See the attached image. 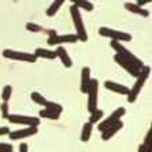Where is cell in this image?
Instances as JSON below:
<instances>
[{
  "label": "cell",
  "instance_id": "obj_24",
  "mask_svg": "<svg viewBox=\"0 0 152 152\" xmlns=\"http://www.w3.org/2000/svg\"><path fill=\"white\" fill-rule=\"evenodd\" d=\"M11 95H12V87L11 86H6L1 92V98H3V102H8L10 98H11Z\"/></svg>",
  "mask_w": 152,
  "mask_h": 152
},
{
  "label": "cell",
  "instance_id": "obj_9",
  "mask_svg": "<svg viewBox=\"0 0 152 152\" xmlns=\"http://www.w3.org/2000/svg\"><path fill=\"white\" fill-rule=\"evenodd\" d=\"M114 60H115V63H117L118 65L122 66L124 69L126 71L129 75H132L133 77H137V76H139V73H140V71H141V69H140V68H137V66L134 65V64H133L130 60H128V58L122 57L121 54H118V53L114 56Z\"/></svg>",
  "mask_w": 152,
  "mask_h": 152
},
{
  "label": "cell",
  "instance_id": "obj_6",
  "mask_svg": "<svg viewBox=\"0 0 152 152\" xmlns=\"http://www.w3.org/2000/svg\"><path fill=\"white\" fill-rule=\"evenodd\" d=\"M7 120L11 124H18V125H26V126H38L39 125V118L30 117V115H20V114H8Z\"/></svg>",
  "mask_w": 152,
  "mask_h": 152
},
{
  "label": "cell",
  "instance_id": "obj_17",
  "mask_svg": "<svg viewBox=\"0 0 152 152\" xmlns=\"http://www.w3.org/2000/svg\"><path fill=\"white\" fill-rule=\"evenodd\" d=\"M125 8L128 10V11H130V12L133 14H137V15L140 16H144V18H147V16H149V12L147 11L144 7H139L137 4H132V3H126L125 4Z\"/></svg>",
  "mask_w": 152,
  "mask_h": 152
},
{
  "label": "cell",
  "instance_id": "obj_1",
  "mask_svg": "<svg viewBox=\"0 0 152 152\" xmlns=\"http://www.w3.org/2000/svg\"><path fill=\"white\" fill-rule=\"evenodd\" d=\"M149 72H151V68L147 65H144L141 68V71H140L139 76H137V79H136V83L133 84L132 88H129V92H128V102L129 103H133V102L137 99V96H139V94L141 92L142 87H144V84H145L147 79H148V76H149Z\"/></svg>",
  "mask_w": 152,
  "mask_h": 152
},
{
  "label": "cell",
  "instance_id": "obj_33",
  "mask_svg": "<svg viewBox=\"0 0 152 152\" xmlns=\"http://www.w3.org/2000/svg\"><path fill=\"white\" fill-rule=\"evenodd\" d=\"M137 152H147V151H145V148H144V145H142V144H140V145H139V149H137Z\"/></svg>",
  "mask_w": 152,
  "mask_h": 152
},
{
  "label": "cell",
  "instance_id": "obj_12",
  "mask_svg": "<svg viewBox=\"0 0 152 152\" xmlns=\"http://www.w3.org/2000/svg\"><path fill=\"white\" fill-rule=\"evenodd\" d=\"M124 126V124L121 122V121H118V122L113 124L111 126H109L107 129H104L103 132H102V140H104V141H107V140H110L111 137L114 136V134H117L118 130H121Z\"/></svg>",
  "mask_w": 152,
  "mask_h": 152
},
{
  "label": "cell",
  "instance_id": "obj_29",
  "mask_svg": "<svg viewBox=\"0 0 152 152\" xmlns=\"http://www.w3.org/2000/svg\"><path fill=\"white\" fill-rule=\"evenodd\" d=\"M0 151H12V145L7 142H0Z\"/></svg>",
  "mask_w": 152,
  "mask_h": 152
},
{
  "label": "cell",
  "instance_id": "obj_26",
  "mask_svg": "<svg viewBox=\"0 0 152 152\" xmlns=\"http://www.w3.org/2000/svg\"><path fill=\"white\" fill-rule=\"evenodd\" d=\"M142 145H144V148H145L147 152H152V148H151V130H148V132H147Z\"/></svg>",
  "mask_w": 152,
  "mask_h": 152
},
{
  "label": "cell",
  "instance_id": "obj_34",
  "mask_svg": "<svg viewBox=\"0 0 152 152\" xmlns=\"http://www.w3.org/2000/svg\"><path fill=\"white\" fill-rule=\"evenodd\" d=\"M0 152H12V151H0Z\"/></svg>",
  "mask_w": 152,
  "mask_h": 152
},
{
  "label": "cell",
  "instance_id": "obj_5",
  "mask_svg": "<svg viewBox=\"0 0 152 152\" xmlns=\"http://www.w3.org/2000/svg\"><path fill=\"white\" fill-rule=\"evenodd\" d=\"M87 95H88L87 107H88L90 113H92V111H95L98 109V80L96 79H91Z\"/></svg>",
  "mask_w": 152,
  "mask_h": 152
},
{
  "label": "cell",
  "instance_id": "obj_11",
  "mask_svg": "<svg viewBox=\"0 0 152 152\" xmlns=\"http://www.w3.org/2000/svg\"><path fill=\"white\" fill-rule=\"evenodd\" d=\"M77 37L76 34H63V35H58L56 34L54 37H49L48 39V44L49 45H60V44H75L77 42Z\"/></svg>",
  "mask_w": 152,
  "mask_h": 152
},
{
  "label": "cell",
  "instance_id": "obj_13",
  "mask_svg": "<svg viewBox=\"0 0 152 152\" xmlns=\"http://www.w3.org/2000/svg\"><path fill=\"white\" fill-rule=\"evenodd\" d=\"M104 87L107 90H110V91L117 92V94H121V95H128V92H129V87L115 82H110V80L104 82Z\"/></svg>",
  "mask_w": 152,
  "mask_h": 152
},
{
  "label": "cell",
  "instance_id": "obj_18",
  "mask_svg": "<svg viewBox=\"0 0 152 152\" xmlns=\"http://www.w3.org/2000/svg\"><path fill=\"white\" fill-rule=\"evenodd\" d=\"M71 1H72V6L77 7V8H83L86 11H92L94 10L92 3H90L88 0H71Z\"/></svg>",
  "mask_w": 152,
  "mask_h": 152
},
{
  "label": "cell",
  "instance_id": "obj_20",
  "mask_svg": "<svg viewBox=\"0 0 152 152\" xmlns=\"http://www.w3.org/2000/svg\"><path fill=\"white\" fill-rule=\"evenodd\" d=\"M64 1H65V0H54L53 3L50 4V7L48 8L46 15H48V16H54V15H56L57 11L60 10V7L64 4Z\"/></svg>",
  "mask_w": 152,
  "mask_h": 152
},
{
  "label": "cell",
  "instance_id": "obj_19",
  "mask_svg": "<svg viewBox=\"0 0 152 152\" xmlns=\"http://www.w3.org/2000/svg\"><path fill=\"white\" fill-rule=\"evenodd\" d=\"M91 133H92V125L90 122H86L84 125H83V129H82V136H80V139H82L83 142H87L90 140V137H91Z\"/></svg>",
  "mask_w": 152,
  "mask_h": 152
},
{
  "label": "cell",
  "instance_id": "obj_2",
  "mask_svg": "<svg viewBox=\"0 0 152 152\" xmlns=\"http://www.w3.org/2000/svg\"><path fill=\"white\" fill-rule=\"evenodd\" d=\"M69 11H71L73 25H75V28H76V37H77L79 41L86 42L88 39V35H87V31H86V26H84V23H83V19H82V15H80L79 8L75 6H71Z\"/></svg>",
  "mask_w": 152,
  "mask_h": 152
},
{
  "label": "cell",
  "instance_id": "obj_14",
  "mask_svg": "<svg viewBox=\"0 0 152 152\" xmlns=\"http://www.w3.org/2000/svg\"><path fill=\"white\" fill-rule=\"evenodd\" d=\"M54 52H56V56L58 57V58L61 60V63L64 64V66H66V68H71V66H72V60H71V57H69V54H68V52L65 50V48L57 46Z\"/></svg>",
  "mask_w": 152,
  "mask_h": 152
},
{
  "label": "cell",
  "instance_id": "obj_30",
  "mask_svg": "<svg viewBox=\"0 0 152 152\" xmlns=\"http://www.w3.org/2000/svg\"><path fill=\"white\" fill-rule=\"evenodd\" d=\"M10 132H11V130H10V128H7V126H1V128H0V136L8 134Z\"/></svg>",
  "mask_w": 152,
  "mask_h": 152
},
{
  "label": "cell",
  "instance_id": "obj_7",
  "mask_svg": "<svg viewBox=\"0 0 152 152\" xmlns=\"http://www.w3.org/2000/svg\"><path fill=\"white\" fill-rule=\"evenodd\" d=\"M124 114H125V107H117L115 110L113 111V113L109 115L106 120L101 121V122H98V130H101V132H103L104 129H107L109 126H111L113 124L118 122V121H121V117H122Z\"/></svg>",
  "mask_w": 152,
  "mask_h": 152
},
{
  "label": "cell",
  "instance_id": "obj_21",
  "mask_svg": "<svg viewBox=\"0 0 152 152\" xmlns=\"http://www.w3.org/2000/svg\"><path fill=\"white\" fill-rule=\"evenodd\" d=\"M45 109H48V110H50V111H54V113L57 114H60L61 111H63V106L58 103H56V102H52V101H46L45 102Z\"/></svg>",
  "mask_w": 152,
  "mask_h": 152
},
{
  "label": "cell",
  "instance_id": "obj_3",
  "mask_svg": "<svg viewBox=\"0 0 152 152\" xmlns=\"http://www.w3.org/2000/svg\"><path fill=\"white\" fill-rule=\"evenodd\" d=\"M111 48H113L114 50L117 52L118 54H121L122 57H125V58H128V60H130L134 65L137 66V68H140L141 69L142 66H144V64H142V61L140 60V58H137L134 54L132 53V52L129 50V49H126V48L124 46L121 42H117V41H111Z\"/></svg>",
  "mask_w": 152,
  "mask_h": 152
},
{
  "label": "cell",
  "instance_id": "obj_27",
  "mask_svg": "<svg viewBox=\"0 0 152 152\" xmlns=\"http://www.w3.org/2000/svg\"><path fill=\"white\" fill-rule=\"evenodd\" d=\"M26 28H27L28 31H31V33H39V31H42V27L39 25H35V23H27L26 25Z\"/></svg>",
  "mask_w": 152,
  "mask_h": 152
},
{
  "label": "cell",
  "instance_id": "obj_4",
  "mask_svg": "<svg viewBox=\"0 0 152 152\" xmlns=\"http://www.w3.org/2000/svg\"><path fill=\"white\" fill-rule=\"evenodd\" d=\"M99 34L103 37L111 38L113 41L117 42H129L132 41V35L128 34L125 31H120V30H114V28H109V27H101L99 28Z\"/></svg>",
  "mask_w": 152,
  "mask_h": 152
},
{
  "label": "cell",
  "instance_id": "obj_23",
  "mask_svg": "<svg viewBox=\"0 0 152 152\" xmlns=\"http://www.w3.org/2000/svg\"><path fill=\"white\" fill-rule=\"evenodd\" d=\"M102 117H103V111L99 110V109H96L95 111H92V113H91L88 122L91 124V125H94V124H98L99 121L102 120Z\"/></svg>",
  "mask_w": 152,
  "mask_h": 152
},
{
  "label": "cell",
  "instance_id": "obj_10",
  "mask_svg": "<svg viewBox=\"0 0 152 152\" xmlns=\"http://www.w3.org/2000/svg\"><path fill=\"white\" fill-rule=\"evenodd\" d=\"M38 132L37 126H27L23 128V129H18V130H12V132L8 133V137L11 140H20V139H26V137H30L33 134Z\"/></svg>",
  "mask_w": 152,
  "mask_h": 152
},
{
  "label": "cell",
  "instance_id": "obj_15",
  "mask_svg": "<svg viewBox=\"0 0 152 152\" xmlns=\"http://www.w3.org/2000/svg\"><path fill=\"white\" fill-rule=\"evenodd\" d=\"M90 68L88 66H84L82 69V86H80V91L83 94H87L90 87V82H91V77H90Z\"/></svg>",
  "mask_w": 152,
  "mask_h": 152
},
{
  "label": "cell",
  "instance_id": "obj_16",
  "mask_svg": "<svg viewBox=\"0 0 152 152\" xmlns=\"http://www.w3.org/2000/svg\"><path fill=\"white\" fill-rule=\"evenodd\" d=\"M34 56L37 57H41V58H48V60H53V58H56V52L54 50H49V49H44V48H38V49H35L34 52Z\"/></svg>",
  "mask_w": 152,
  "mask_h": 152
},
{
  "label": "cell",
  "instance_id": "obj_25",
  "mask_svg": "<svg viewBox=\"0 0 152 152\" xmlns=\"http://www.w3.org/2000/svg\"><path fill=\"white\" fill-rule=\"evenodd\" d=\"M31 99H33V102H35V103H38V104H41V106H44L45 104V102H46V99L42 96L39 92H31Z\"/></svg>",
  "mask_w": 152,
  "mask_h": 152
},
{
  "label": "cell",
  "instance_id": "obj_8",
  "mask_svg": "<svg viewBox=\"0 0 152 152\" xmlns=\"http://www.w3.org/2000/svg\"><path fill=\"white\" fill-rule=\"evenodd\" d=\"M3 56L6 58H11V60H18V61H26V63H35L37 57L31 53H26V52H16L11 50V49H6L3 50Z\"/></svg>",
  "mask_w": 152,
  "mask_h": 152
},
{
  "label": "cell",
  "instance_id": "obj_22",
  "mask_svg": "<svg viewBox=\"0 0 152 152\" xmlns=\"http://www.w3.org/2000/svg\"><path fill=\"white\" fill-rule=\"evenodd\" d=\"M39 117L46 118V120H58V117H60V114L54 113V111L48 110V109H44V110L39 111Z\"/></svg>",
  "mask_w": 152,
  "mask_h": 152
},
{
  "label": "cell",
  "instance_id": "obj_32",
  "mask_svg": "<svg viewBox=\"0 0 152 152\" xmlns=\"http://www.w3.org/2000/svg\"><path fill=\"white\" fill-rule=\"evenodd\" d=\"M149 1H151V0H137V6L139 7H142V6H145V4H148Z\"/></svg>",
  "mask_w": 152,
  "mask_h": 152
},
{
  "label": "cell",
  "instance_id": "obj_31",
  "mask_svg": "<svg viewBox=\"0 0 152 152\" xmlns=\"http://www.w3.org/2000/svg\"><path fill=\"white\" fill-rule=\"evenodd\" d=\"M19 152H28V147H27V144L22 142V144L19 145Z\"/></svg>",
  "mask_w": 152,
  "mask_h": 152
},
{
  "label": "cell",
  "instance_id": "obj_28",
  "mask_svg": "<svg viewBox=\"0 0 152 152\" xmlns=\"http://www.w3.org/2000/svg\"><path fill=\"white\" fill-rule=\"evenodd\" d=\"M0 110H1V117L3 118L8 117V102H3L1 106H0Z\"/></svg>",
  "mask_w": 152,
  "mask_h": 152
}]
</instances>
